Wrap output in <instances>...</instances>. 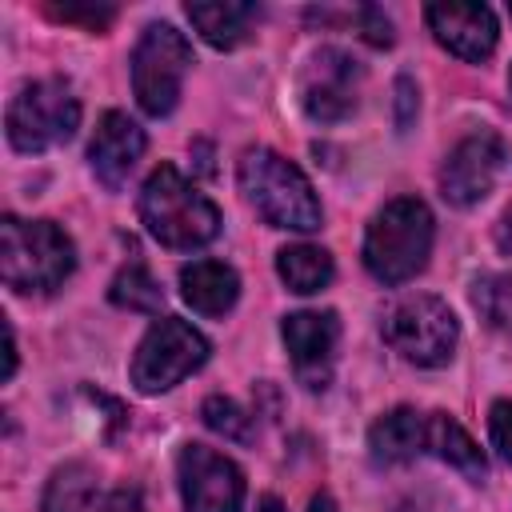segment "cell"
<instances>
[{"label":"cell","instance_id":"6da1fadb","mask_svg":"<svg viewBox=\"0 0 512 512\" xmlns=\"http://www.w3.org/2000/svg\"><path fill=\"white\" fill-rule=\"evenodd\" d=\"M140 220L152 240H160L172 252H192L216 240L220 232V208L188 184L172 164H160L144 188H140Z\"/></svg>","mask_w":512,"mask_h":512},{"label":"cell","instance_id":"7a4b0ae2","mask_svg":"<svg viewBox=\"0 0 512 512\" xmlns=\"http://www.w3.org/2000/svg\"><path fill=\"white\" fill-rule=\"evenodd\" d=\"M76 268L68 232L52 220H0V280L12 292H52Z\"/></svg>","mask_w":512,"mask_h":512},{"label":"cell","instance_id":"3957f363","mask_svg":"<svg viewBox=\"0 0 512 512\" xmlns=\"http://www.w3.org/2000/svg\"><path fill=\"white\" fill-rule=\"evenodd\" d=\"M432 212L416 196H400L384 204L364 232V268L380 284H404L424 272L432 252Z\"/></svg>","mask_w":512,"mask_h":512},{"label":"cell","instance_id":"277c9868","mask_svg":"<svg viewBox=\"0 0 512 512\" xmlns=\"http://www.w3.org/2000/svg\"><path fill=\"white\" fill-rule=\"evenodd\" d=\"M240 188L272 228L312 232L320 228V200L308 176L272 148H248L240 156Z\"/></svg>","mask_w":512,"mask_h":512},{"label":"cell","instance_id":"5b68a950","mask_svg":"<svg viewBox=\"0 0 512 512\" xmlns=\"http://www.w3.org/2000/svg\"><path fill=\"white\" fill-rule=\"evenodd\" d=\"M8 144L16 152H48L76 136L80 128V100L64 80H36L20 88L4 116Z\"/></svg>","mask_w":512,"mask_h":512},{"label":"cell","instance_id":"8992f818","mask_svg":"<svg viewBox=\"0 0 512 512\" xmlns=\"http://www.w3.org/2000/svg\"><path fill=\"white\" fill-rule=\"evenodd\" d=\"M192 68V44L172 24H148L132 48V92L148 116H168Z\"/></svg>","mask_w":512,"mask_h":512},{"label":"cell","instance_id":"52a82bcc","mask_svg":"<svg viewBox=\"0 0 512 512\" xmlns=\"http://www.w3.org/2000/svg\"><path fill=\"white\" fill-rule=\"evenodd\" d=\"M384 340L420 368H440L452 360L460 324L440 296H404L384 312Z\"/></svg>","mask_w":512,"mask_h":512},{"label":"cell","instance_id":"ba28073f","mask_svg":"<svg viewBox=\"0 0 512 512\" xmlns=\"http://www.w3.org/2000/svg\"><path fill=\"white\" fill-rule=\"evenodd\" d=\"M208 360V340L180 316H160L144 332L136 356H132V384L148 396L176 388L184 376H192Z\"/></svg>","mask_w":512,"mask_h":512},{"label":"cell","instance_id":"9c48e42d","mask_svg":"<svg viewBox=\"0 0 512 512\" xmlns=\"http://www.w3.org/2000/svg\"><path fill=\"white\" fill-rule=\"evenodd\" d=\"M176 480L188 512H240L244 508V472L204 444H184L176 456Z\"/></svg>","mask_w":512,"mask_h":512},{"label":"cell","instance_id":"30bf717a","mask_svg":"<svg viewBox=\"0 0 512 512\" xmlns=\"http://www.w3.org/2000/svg\"><path fill=\"white\" fill-rule=\"evenodd\" d=\"M360 64L340 48H320L300 72V104L316 124H336L356 108Z\"/></svg>","mask_w":512,"mask_h":512},{"label":"cell","instance_id":"8fae6325","mask_svg":"<svg viewBox=\"0 0 512 512\" xmlns=\"http://www.w3.org/2000/svg\"><path fill=\"white\" fill-rule=\"evenodd\" d=\"M504 164V144L496 132H472L464 136L440 164V196L456 208L480 204L492 192V180Z\"/></svg>","mask_w":512,"mask_h":512},{"label":"cell","instance_id":"7c38bea8","mask_svg":"<svg viewBox=\"0 0 512 512\" xmlns=\"http://www.w3.org/2000/svg\"><path fill=\"white\" fill-rule=\"evenodd\" d=\"M280 336H284V348L292 356L300 384L312 392L328 388L332 356H336V340H340L336 312H292V316H284Z\"/></svg>","mask_w":512,"mask_h":512},{"label":"cell","instance_id":"4fadbf2b","mask_svg":"<svg viewBox=\"0 0 512 512\" xmlns=\"http://www.w3.org/2000/svg\"><path fill=\"white\" fill-rule=\"evenodd\" d=\"M424 20L432 28V36L460 60H488L496 48V16L488 4H460V0H444V4H428Z\"/></svg>","mask_w":512,"mask_h":512},{"label":"cell","instance_id":"5bb4252c","mask_svg":"<svg viewBox=\"0 0 512 512\" xmlns=\"http://www.w3.org/2000/svg\"><path fill=\"white\" fill-rule=\"evenodd\" d=\"M144 144L148 140L136 120H128L124 112H104L88 144V164L108 188H120L136 168V160L144 156Z\"/></svg>","mask_w":512,"mask_h":512},{"label":"cell","instance_id":"9a60e30c","mask_svg":"<svg viewBox=\"0 0 512 512\" xmlns=\"http://www.w3.org/2000/svg\"><path fill=\"white\" fill-rule=\"evenodd\" d=\"M180 296L200 316H224L240 296V276L224 260H192L180 268Z\"/></svg>","mask_w":512,"mask_h":512},{"label":"cell","instance_id":"2e32d148","mask_svg":"<svg viewBox=\"0 0 512 512\" xmlns=\"http://www.w3.org/2000/svg\"><path fill=\"white\" fill-rule=\"evenodd\" d=\"M428 440V412L392 408L368 428V452L376 464H404L424 452Z\"/></svg>","mask_w":512,"mask_h":512},{"label":"cell","instance_id":"e0dca14e","mask_svg":"<svg viewBox=\"0 0 512 512\" xmlns=\"http://www.w3.org/2000/svg\"><path fill=\"white\" fill-rule=\"evenodd\" d=\"M184 12L212 48H236L252 36V24L260 20L264 8L252 0H216V4H188Z\"/></svg>","mask_w":512,"mask_h":512},{"label":"cell","instance_id":"ac0fdd59","mask_svg":"<svg viewBox=\"0 0 512 512\" xmlns=\"http://www.w3.org/2000/svg\"><path fill=\"white\" fill-rule=\"evenodd\" d=\"M424 452L440 456L444 464L460 468L468 480H480L488 472L484 464V452L476 448V440L448 416V412H428V440H424Z\"/></svg>","mask_w":512,"mask_h":512},{"label":"cell","instance_id":"d6986e66","mask_svg":"<svg viewBox=\"0 0 512 512\" xmlns=\"http://www.w3.org/2000/svg\"><path fill=\"white\" fill-rule=\"evenodd\" d=\"M276 272H280V280L292 292L312 296V292H320L332 280L336 268H332V256L324 248H316V244H288V248L276 252Z\"/></svg>","mask_w":512,"mask_h":512},{"label":"cell","instance_id":"ffe728a7","mask_svg":"<svg viewBox=\"0 0 512 512\" xmlns=\"http://www.w3.org/2000/svg\"><path fill=\"white\" fill-rule=\"evenodd\" d=\"M108 296H112V304L116 308H128V312H156L160 304H164V292H160V284L152 280V272L144 268V264H124L120 272H116V280H112V288H108Z\"/></svg>","mask_w":512,"mask_h":512},{"label":"cell","instance_id":"44dd1931","mask_svg":"<svg viewBox=\"0 0 512 512\" xmlns=\"http://www.w3.org/2000/svg\"><path fill=\"white\" fill-rule=\"evenodd\" d=\"M92 500V472L84 464H64L52 472L44 488V512H88Z\"/></svg>","mask_w":512,"mask_h":512},{"label":"cell","instance_id":"7402d4cb","mask_svg":"<svg viewBox=\"0 0 512 512\" xmlns=\"http://www.w3.org/2000/svg\"><path fill=\"white\" fill-rule=\"evenodd\" d=\"M472 308L492 328H508L512 324V276H504V272L476 276L472 280Z\"/></svg>","mask_w":512,"mask_h":512},{"label":"cell","instance_id":"603a6c76","mask_svg":"<svg viewBox=\"0 0 512 512\" xmlns=\"http://www.w3.org/2000/svg\"><path fill=\"white\" fill-rule=\"evenodd\" d=\"M200 416H204V424L212 428V432H220L224 440H252V416L236 404V400H228V396H208L204 400V408H200Z\"/></svg>","mask_w":512,"mask_h":512},{"label":"cell","instance_id":"cb8c5ba5","mask_svg":"<svg viewBox=\"0 0 512 512\" xmlns=\"http://www.w3.org/2000/svg\"><path fill=\"white\" fill-rule=\"evenodd\" d=\"M48 16L64 24H84L88 32H104L116 20V8L112 4H48Z\"/></svg>","mask_w":512,"mask_h":512},{"label":"cell","instance_id":"d4e9b609","mask_svg":"<svg viewBox=\"0 0 512 512\" xmlns=\"http://www.w3.org/2000/svg\"><path fill=\"white\" fill-rule=\"evenodd\" d=\"M488 432H492V444L500 448L504 460H512V400H496L492 412H488Z\"/></svg>","mask_w":512,"mask_h":512},{"label":"cell","instance_id":"484cf974","mask_svg":"<svg viewBox=\"0 0 512 512\" xmlns=\"http://www.w3.org/2000/svg\"><path fill=\"white\" fill-rule=\"evenodd\" d=\"M356 20H360V36L368 44H376V48H388L392 44V20L380 8H360Z\"/></svg>","mask_w":512,"mask_h":512},{"label":"cell","instance_id":"4316f807","mask_svg":"<svg viewBox=\"0 0 512 512\" xmlns=\"http://www.w3.org/2000/svg\"><path fill=\"white\" fill-rule=\"evenodd\" d=\"M416 104H420V100H416V84H412L408 76H400V80H396V128H400V132L416 120Z\"/></svg>","mask_w":512,"mask_h":512},{"label":"cell","instance_id":"83f0119b","mask_svg":"<svg viewBox=\"0 0 512 512\" xmlns=\"http://www.w3.org/2000/svg\"><path fill=\"white\" fill-rule=\"evenodd\" d=\"M96 512H144V504H140V492L120 488V492H108V496L96 504Z\"/></svg>","mask_w":512,"mask_h":512},{"label":"cell","instance_id":"f1b7e54d","mask_svg":"<svg viewBox=\"0 0 512 512\" xmlns=\"http://www.w3.org/2000/svg\"><path fill=\"white\" fill-rule=\"evenodd\" d=\"M308 512H340V508H336V500H332L328 492H316L312 504H308Z\"/></svg>","mask_w":512,"mask_h":512},{"label":"cell","instance_id":"f546056e","mask_svg":"<svg viewBox=\"0 0 512 512\" xmlns=\"http://www.w3.org/2000/svg\"><path fill=\"white\" fill-rule=\"evenodd\" d=\"M256 512H288V508H284L276 496H260V500H256Z\"/></svg>","mask_w":512,"mask_h":512},{"label":"cell","instance_id":"4dcf8cb0","mask_svg":"<svg viewBox=\"0 0 512 512\" xmlns=\"http://www.w3.org/2000/svg\"><path fill=\"white\" fill-rule=\"evenodd\" d=\"M508 12H512V8H508Z\"/></svg>","mask_w":512,"mask_h":512}]
</instances>
